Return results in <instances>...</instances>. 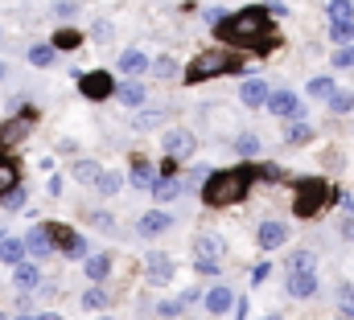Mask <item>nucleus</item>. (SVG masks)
<instances>
[{"mask_svg": "<svg viewBox=\"0 0 354 320\" xmlns=\"http://www.w3.org/2000/svg\"><path fill=\"white\" fill-rule=\"evenodd\" d=\"M214 33H218L227 46L256 50V54H268V50H276V46H280V37H276V21H272V12L260 8V4L239 8V12H231V17L214 21Z\"/></svg>", "mask_w": 354, "mask_h": 320, "instance_id": "f257e3e1", "label": "nucleus"}, {"mask_svg": "<svg viewBox=\"0 0 354 320\" xmlns=\"http://www.w3.org/2000/svg\"><path fill=\"white\" fill-rule=\"evenodd\" d=\"M260 181V168L256 164H235V168H214L206 172V185H202V201L210 210H223V206H235L252 193V185Z\"/></svg>", "mask_w": 354, "mask_h": 320, "instance_id": "f03ea898", "label": "nucleus"}, {"mask_svg": "<svg viewBox=\"0 0 354 320\" xmlns=\"http://www.w3.org/2000/svg\"><path fill=\"white\" fill-rule=\"evenodd\" d=\"M338 193H334V185L326 181V177H301V181H292V214L297 218H317V214H326V206L334 201Z\"/></svg>", "mask_w": 354, "mask_h": 320, "instance_id": "7ed1b4c3", "label": "nucleus"}, {"mask_svg": "<svg viewBox=\"0 0 354 320\" xmlns=\"http://www.w3.org/2000/svg\"><path fill=\"white\" fill-rule=\"evenodd\" d=\"M243 70V54H231V50H206V54H194V62L185 66V82H206L218 79V74H235Z\"/></svg>", "mask_w": 354, "mask_h": 320, "instance_id": "20e7f679", "label": "nucleus"}, {"mask_svg": "<svg viewBox=\"0 0 354 320\" xmlns=\"http://www.w3.org/2000/svg\"><path fill=\"white\" fill-rule=\"evenodd\" d=\"M223 259H227V242L218 234H198L189 246V263L198 275H218L223 271Z\"/></svg>", "mask_w": 354, "mask_h": 320, "instance_id": "39448f33", "label": "nucleus"}, {"mask_svg": "<svg viewBox=\"0 0 354 320\" xmlns=\"http://www.w3.org/2000/svg\"><path fill=\"white\" fill-rule=\"evenodd\" d=\"M50 239H54V250H62L66 259H87V239H79L71 226H58V222H46Z\"/></svg>", "mask_w": 354, "mask_h": 320, "instance_id": "423d86ee", "label": "nucleus"}, {"mask_svg": "<svg viewBox=\"0 0 354 320\" xmlns=\"http://www.w3.org/2000/svg\"><path fill=\"white\" fill-rule=\"evenodd\" d=\"M161 148H165L174 160H185V157L198 152V136H194L189 128H169V132L161 136Z\"/></svg>", "mask_w": 354, "mask_h": 320, "instance_id": "0eeeda50", "label": "nucleus"}, {"mask_svg": "<svg viewBox=\"0 0 354 320\" xmlns=\"http://www.w3.org/2000/svg\"><path fill=\"white\" fill-rule=\"evenodd\" d=\"M79 90H83V99H111L115 94V82L107 70H91V74H79Z\"/></svg>", "mask_w": 354, "mask_h": 320, "instance_id": "6e6552de", "label": "nucleus"}, {"mask_svg": "<svg viewBox=\"0 0 354 320\" xmlns=\"http://www.w3.org/2000/svg\"><path fill=\"white\" fill-rule=\"evenodd\" d=\"M268 111L280 115V119H305V107H301V99L292 90H272L268 94Z\"/></svg>", "mask_w": 354, "mask_h": 320, "instance_id": "1a4fd4ad", "label": "nucleus"}, {"mask_svg": "<svg viewBox=\"0 0 354 320\" xmlns=\"http://www.w3.org/2000/svg\"><path fill=\"white\" fill-rule=\"evenodd\" d=\"M288 222H280V218H268L260 222V230H256V242H260V250H280L284 242H288Z\"/></svg>", "mask_w": 354, "mask_h": 320, "instance_id": "9d476101", "label": "nucleus"}, {"mask_svg": "<svg viewBox=\"0 0 354 320\" xmlns=\"http://www.w3.org/2000/svg\"><path fill=\"white\" fill-rule=\"evenodd\" d=\"M145 267H149V283H153V288H165V283L174 279V259H169L165 250H149V254H145Z\"/></svg>", "mask_w": 354, "mask_h": 320, "instance_id": "9b49d317", "label": "nucleus"}, {"mask_svg": "<svg viewBox=\"0 0 354 320\" xmlns=\"http://www.w3.org/2000/svg\"><path fill=\"white\" fill-rule=\"evenodd\" d=\"M317 283H322L317 271H288V283L284 288H288L292 300H309V296H317Z\"/></svg>", "mask_w": 354, "mask_h": 320, "instance_id": "f8f14e48", "label": "nucleus"}, {"mask_svg": "<svg viewBox=\"0 0 354 320\" xmlns=\"http://www.w3.org/2000/svg\"><path fill=\"white\" fill-rule=\"evenodd\" d=\"M231 308H235V292H231L227 283H214V288L206 292V312H210V317H227Z\"/></svg>", "mask_w": 354, "mask_h": 320, "instance_id": "ddd939ff", "label": "nucleus"}, {"mask_svg": "<svg viewBox=\"0 0 354 320\" xmlns=\"http://www.w3.org/2000/svg\"><path fill=\"white\" fill-rule=\"evenodd\" d=\"M174 226V218L165 214V210H149L140 222H136V234H145V239H157V234H165Z\"/></svg>", "mask_w": 354, "mask_h": 320, "instance_id": "4468645a", "label": "nucleus"}, {"mask_svg": "<svg viewBox=\"0 0 354 320\" xmlns=\"http://www.w3.org/2000/svg\"><path fill=\"white\" fill-rule=\"evenodd\" d=\"M37 283H41V267H37V263H25V259H21V263L12 267V288H17V292H33Z\"/></svg>", "mask_w": 354, "mask_h": 320, "instance_id": "2eb2a0df", "label": "nucleus"}, {"mask_svg": "<svg viewBox=\"0 0 354 320\" xmlns=\"http://www.w3.org/2000/svg\"><path fill=\"white\" fill-rule=\"evenodd\" d=\"M25 254H33V259L54 254V239H50V230H46V226H33V230L25 234Z\"/></svg>", "mask_w": 354, "mask_h": 320, "instance_id": "dca6fc26", "label": "nucleus"}, {"mask_svg": "<svg viewBox=\"0 0 354 320\" xmlns=\"http://www.w3.org/2000/svg\"><path fill=\"white\" fill-rule=\"evenodd\" d=\"M83 271H87L91 283H103V279L111 275V254H107V250H95V254H87V259H83Z\"/></svg>", "mask_w": 354, "mask_h": 320, "instance_id": "f3484780", "label": "nucleus"}, {"mask_svg": "<svg viewBox=\"0 0 354 320\" xmlns=\"http://www.w3.org/2000/svg\"><path fill=\"white\" fill-rule=\"evenodd\" d=\"M29 128H33V111H21L17 119H8V123L0 128V148H4V144H17Z\"/></svg>", "mask_w": 354, "mask_h": 320, "instance_id": "a211bd4d", "label": "nucleus"}, {"mask_svg": "<svg viewBox=\"0 0 354 320\" xmlns=\"http://www.w3.org/2000/svg\"><path fill=\"white\" fill-rule=\"evenodd\" d=\"M268 94H272V86L264 79H248L239 86V99L248 103V107H268Z\"/></svg>", "mask_w": 354, "mask_h": 320, "instance_id": "6ab92c4d", "label": "nucleus"}, {"mask_svg": "<svg viewBox=\"0 0 354 320\" xmlns=\"http://www.w3.org/2000/svg\"><path fill=\"white\" fill-rule=\"evenodd\" d=\"M149 193H153L157 201H174V197H181V193H185V181H177V177H153Z\"/></svg>", "mask_w": 354, "mask_h": 320, "instance_id": "aec40b11", "label": "nucleus"}, {"mask_svg": "<svg viewBox=\"0 0 354 320\" xmlns=\"http://www.w3.org/2000/svg\"><path fill=\"white\" fill-rule=\"evenodd\" d=\"M115 99H120L124 107H140V103L149 99V86H145V82H136V79H128V82H120V86H115Z\"/></svg>", "mask_w": 354, "mask_h": 320, "instance_id": "412c9836", "label": "nucleus"}, {"mask_svg": "<svg viewBox=\"0 0 354 320\" xmlns=\"http://www.w3.org/2000/svg\"><path fill=\"white\" fill-rule=\"evenodd\" d=\"M21 259H25V239H17V234H0V263L17 267Z\"/></svg>", "mask_w": 354, "mask_h": 320, "instance_id": "4be33fe9", "label": "nucleus"}, {"mask_svg": "<svg viewBox=\"0 0 354 320\" xmlns=\"http://www.w3.org/2000/svg\"><path fill=\"white\" fill-rule=\"evenodd\" d=\"M145 70H149V58H145L140 50H124V54H120V74L136 79V74H145Z\"/></svg>", "mask_w": 354, "mask_h": 320, "instance_id": "5701e85b", "label": "nucleus"}, {"mask_svg": "<svg viewBox=\"0 0 354 320\" xmlns=\"http://www.w3.org/2000/svg\"><path fill=\"white\" fill-rule=\"evenodd\" d=\"M235 152H239L243 160H256L260 152H264V140H260L256 132H239V136H235Z\"/></svg>", "mask_w": 354, "mask_h": 320, "instance_id": "b1692460", "label": "nucleus"}, {"mask_svg": "<svg viewBox=\"0 0 354 320\" xmlns=\"http://www.w3.org/2000/svg\"><path fill=\"white\" fill-rule=\"evenodd\" d=\"M288 271H317V250L313 246H297L288 254Z\"/></svg>", "mask_w": 354, "mask_h": 320, "instance_id": "393cba45", "label": "nucleus"}, {"mask_svg": "<svg viewBox=\"0 0 354 320\" xmlns=\"http://www.w3.org/2000/svg\"><path fill=\"white\" fill-rule=\"evenodd\" d=\"M54 58H58V50H54L50 41H37V46H29V66L46 70V66H54Z\"/></svg>", "mask_w": 354, "mask_h": 320, "instance_id": "a878e982", "label": "nucleus"}, {"mask_svg": "<svg viewBox=\"0 0 354 320\" xmlns=\"http://www.w3.org/2000/svg\"><path fill=\"white\" fill-rule=\"evenodd\" d=\"M326 21H330V25L354 21V0H330V4H326Z\"/></svg>", "mask_w": 354, "mask_h": 320, "instance_id": "bb28decb", "label": "nucleus"}, {"mask_svg": "<svg viewBox=\"0 0 354 320\" xmlns=\"http://www.w3.org/2000/svg\"><path fill=\"white\" fill-rule=\"evenodd\" d=\"M95 189H99V197H115L120 189H124V172H99V181H95Z\"/></svg>", "mask_w": 354, "mask_h": 320, "instance_id": "cd10ccee", "label": "nucleus"}, {"mask_svg": "<svg viewBox=\"0 0 354 320\" xmlns=\"http://www.w3.org/2000/svg\"><path fill=\"white\" fill-rule=\"evenodd\" d=\"M305 90H309V99H317V103H326V99H330V94L338 90V82L330 79V74H317V79H309V86H305Z\"/></svg>", "mask_w": 354, "mask_h": 320, "instance_id": "c85d7f7f", "label": "nucleus"}, {"mask_svg": "<svg viewBox=\"0 0 354 320\" xmlns=\"http://www.w3.org/2000/svg\"><path fill=\"white\" fill-rule=\"evenodd\" d=\"M107 304H111L107 288H99V283H95V288H87V292H83V308H87V312H103Z\"/></svg>", "mask_w": 354, "mask_h": 320, "instance_id": "c756f323", "label": "nucleus"}, {"mask_svg": "<svg viewBox=\"0 0 354 320\" xmlns=\"http://www.w3.org/2000/svg\"><path fill=\"white\" fill-rule=\"evenodd\" d=\"M309 140H313V132H309L305 119H292V123L284 128V144H309Z\"/></svg>", "mask_w": 354, "mask_h": 320, "instance_id": "7c9ffc66", "label": "nucleus"}, {"mask_svg": "<svg viewBox=\"0 0 354 320\" xmlns=\"http://www.w3.org/2000/svg\"><path fill=\"white\" fill-rule=\"evenodd\" d=\"M326 103H330L334 115H346V111H354V90H334Z\"/></svg>", "mask_w": 354, "mask_h": 320, "instance_id": "2f4dec72", "label": "nucleus"}, {"mask_svg": "<svg viewBox=\"0 0 354 320\" xmlns=\"http://www.w3.org/2000/svg\"><path fill=\"white\" fill-rule=\"evenodd\" d=\"M79 41H83V33H79V29H58L50 46H54V50H75Z\"/></svg>", "mask_w": 354, "mask_h": 320, "instance_id": "473e14b6", "label": "nucleus"}, {"mask_svg": "<svg viewBox=\"0 0 354 320\" xmlns=\"http://www.w3.org/2000/svg\"><path fill=\"white\" fill-rule=\"evenodd\" d=\"M132 185H136V189H149V185H153V164H149V160H136V164H132Z\"/></svg>", "mask_w": 354, "mask_h": 320, "instance_id": "72a5a7b5", "label": "nucleus"}, {"mask_svg": "<svg viewBox=\"0 0 354 320\" xmlns=\"http://www.w3.org/2000/svg\"><path fill=\"white\" fill-rule=\"evenodd\" d=\"M99 172H103V168H99L95 160H79V164H75V181H83V185H95Z\"/></svg>", "mask_w": 354, "mask_h": 320, "instance_id": "f704fd0d", "label": "nucleus"}, {"mask_svg": "<svg viewBox=\"0 0 354 320\" xmlns=\"http://www.w3.org/2000/svg\"><path fill=\"white\" fill-rule=\"evenodd\" d=\"M330 66H338V70H354V46H338L334 54H330Z\"/></svg>", "mask_w": 354, "mask_h": 320, "instance_id": "c9c22d12", "label": "nucleus"}, {"mask_svg": "<svg viewBox=\"0 0 354 320\" xmlns=\"http://www.w3.org/2000/svg\"><path fill=\"white\" fill-rule=\"evenodd\" d=\"M12 185H21V172H17V164H12V160L0 157V193H4V189H12Z\"/></svg>", "mask_w": 354, "mask_h": 320, "instance_id": "e433bc0d", "label": "nucleus"}, {"mask_svg": "<svg viewBox=\"0 0 354 320\" xmlns=\"http://www.w3.org/2000/svg\"><path fill=\"white\" fill-rule=\"evenodd\" d=\"M0 206H4L8 214H12V210H21V206H25V189H21V185L4 189V193H0Z\"/></svg>", "mask_w": 354, "mask_h": 320, "instance_id": "4c0bfd02", "label": "nucleus"}, {"mask_svg": "<svg viewBox=\"0 0 354 320\" xmlns=\"http://www.w3.org/2000/svg\"><path fill=\"white\" fill-rule=\"evenodd\" d=\"M181 312H185L181 296H177V300H161V304H157V317H161V320H177Z\"/></svg>", "mask_w": 354, "mask_h": 320, "instance_id": "58836bf2", "label": "nucleus"}, {"mask_svg": "<svg viewBox=\"0 0 354 320\" xmlns=\"http://www.w3.org/2000/svg\"><path fill=\"white\" fill-rule=\"evenodd\" d=\"M153 74H157V79H177V62L169 54H161V58L153 62Z\"/></svg>", "mask_w": 354, "mask_h": 320, "instance_id": "ea45409f", "label": "nucleus"}, {"mask_svg": "<svg viewBox=\"0 0 354 320\" xmlns=\"http://www.w3.org/2000/svg\"><path fill=\"white\" fill-rule=\"evenodd\" d=\"M354 37V21H342V25H330V41H338V46H346Z\"/></svg>", "mask_w": 354, "mask_h": 320, "instance_id": "a19ab883", "label": "nucleus"}, {"mask_svg": "<svg viewBox=\"0 0 354 320\" xmlns=\"http://www.w3.org/2000/svg\"><path fill=\"white\" fill-rule=\"evenodd\" d=\"M91 226H95V230H103V234H115V222H111V214H107V210H95V214H91Z\"/></svg>", "mask_w": 354, "mask_h": 320, "instance_id": "79ce46f5", "label": "nucleus"}, {"mask_svg": "<svg viewBox=\"0 0 354 320\" xmlns=\"http://www.w3.org/2000/svg\"><path fill=\"white\" fill-rule=\"evenodd\" d=\"M136 128H140V132L161 128V111H140V115H136Z\"/></svg>", "mask_w": 354, "mask_h": 320, "instance_id": "37998d69", "label": "nucleus"}, {"mask_svg": "<svg viewBox=\"0 0 354 320\" xmlns=\"http://www.w3.org/2000/svg\"><path fill=\"white\" fill-rule=\"evenodd\" d=\"M338 234H342L346 242H354V210H346V218L338 222Z\"/></svg>", "mask_w": 354, "mask_h": 320, "instance_id": "c03bdc74", "label": "nucleus"}, {"mask_svg": "<svg viewBox=\"0 0 354 320\" xmlns=\"http://www.w3.org/2000/svg\"><path fill=\"white\" fill-rule=\"evenodd\" d=\"M268 275H272V267H268V263H256V267H252V288H260Z\"/></svg>", "mask_w": 354, "mask_h": 320, "instance_id": "a18cd8bd", "label": "nucleus"}, {"mask_svg": "<svg viewBox=\"0 0 354 320\" xmlns=\"http://www.w3.org/2000/svg\"><path fill=\"white\" fill-rule=\"evenodd\" d=\"M91 37H95V41H107V37H111V25H107V21H99V25L91 29Z\"/></svg>", "mask_w": 354, "mask_h": 320, "instance_id": "49530a36", "label": "nucleus"}, {"mask_svg": "<svg viewBox=\"0 0 354 320\" xmlns=\"http://www.w3.org/2000/svg\"><path fill=\"white\" fill-rule=\"evenodd\" d=\"M198 300H202V292H198V288H185V292H181V304H185V308H189V304H198Z\"/></svg>", "mask_w": 354, "mask_h": 320, "instance_id": "de8ad7c7", "label": "nucleus"}, {"mask_svg": "<svg viewBox=\"0 0 354 320\" xmlns=\"http://www.w3.org/2000/svg\"><path fill=\"white\" fill-rule=\"evenodd\" d=\"M54 12H58V17H75V12H79V4H71V0H62V4L54 8Z\"/></svg>", "mask_w": 354, "mask_h": 320, "instance_id": "09e8293b", "label": "nucleus"}, {"mask_svg": "<svg viewBox=\"0 0 354 320\" xmlns=\"http://www.w3.org/2000/svg\"><path fill=\"white\" fill-rule=\"evenodd\" d=\"M50 197H62V177H50Z\"/></svg>", "mask_w": 354, "mask_h": 320, "instance_id": "8fccbe9b", "label": "nucleus"}, {"mask_svg": "<svg viewBox=\"0 0 354 320\" xmlns=\"http://www.w3.org/2000/svg\"><path fill=\"white\" fill-rule=\"evenodd\" d=\"M268 8H272V12H284V0H268Z\"/></svg>", "mask_w": 354, "mask_h": 320, "instance_id": "3c124183", "label": "nucleus"}, {"mask_svg": "<svg viewBox=\"0 0 354 320\" xmlns=\"http://www.w3.org/2000/svg\"><path fill=\"white\" fill-rule=\"evenodd\" d=\"M37 320H62V317H58V312H41Z\"/></svg>", "mask_w": 354, "mask_h": 320, "instance_id": "603ef678", "label": "nucleus"}, {"mask_svg": "<svg viewBox=\"0 0 354 320\" xmlns=\"http://www.w3.org/2000/svg\"><path fill=\"white\" fill-rule=\"evenodd\" d=\"M12 320H37V317H12Z\"/></svg>", "mask_w": 354, "mask_h": 320, "instance_id": "864d4df0", "label": "nucleus"}, {"mask_svg": "<svg viewBox=\"0 0 354 320\" xmlns=\"http://www.w3.org/2000/svg\"><path fill=\"white\" fill-rule=\"evenodd\" d=\"M260 320H284V317H260Z\"/></svg>", "mask_w": 354, "mask_h": 320, "instance_id": "5fc2aeb1", "label": "nucleus"}, {"mask_svg": "<svg viewBox=\"0 0 354 320\" xmlns=\"http://www.w3.org/2000/svg\"><path fill=\"white\" fill-rule=\"evenodd\" d=\"M95 320H115V317H95Z\"/></svg>", "mask_w": 354, "mask_h": 320, "instance_id": "6e6d98bb", "label": "nucleus"}, {"mask_svg": "<svg viewBox=\"0 0 354 320\" xmlns=\"http://www.w3.org/2000/svg\"><path fill=\"white\" fill-rule=\"evenodd\" d=\"M0 79H4V62H0Z\"/></svg>", "mask_w": 354, "mask_h": 320, "instance_id": "4d7b16f0", "label": "nucleus"}, {"mask_svg": "<svg viewBox=\"0 0 354 320\" xmlns=\"http://www.w3.org/2000/svg\"><path fill=\"white\" fill-rule=\"evenodd\" d=\"M0 320H8V317H4V312H0Z\"/></svg>", "mask_w": 354, "mask_h": 320, "instance_id": "13d9d810", "label": "nucleus"}]
</instances>
